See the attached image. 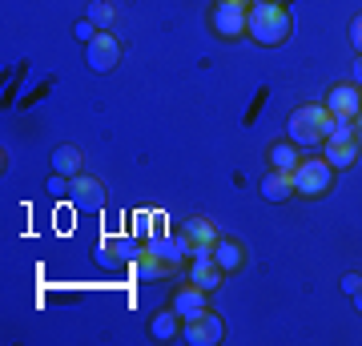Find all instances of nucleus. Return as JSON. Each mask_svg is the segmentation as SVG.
<instances>
[{
  "instance_id": "obj_13",
  "label": "nucleus",
  "mask_w": 362,
  "mask_h": 346,
  "mask_svg": "<svg viewBox=\"0 0 362 346\" xmlns=\"http://www.w3.org/2000/svg\"><path fill=\"white\" fill-rule=\"evenodd\" d=\"M52 173H61V178H81V149L77 145H57V149H52Z\"/></svg>"
},
{
  "instance_id": "obj_12",
  "label": "nucleus",
  "mask_w": 362,
  "mask_h": 346,
  "mask_svg": "<svg viewBox=\"0 0 362 346\" xmlns=\"http://www.w3.org/2000/svg\"><path fill=\"white\" fill-rule=\"evenodd\" d=\"M262 193H266V202H286V197H294V178L282 169H270L262 178Z\"/></svg>"
},
{
  "instance_id": "obj_3",
  "label": "nucleus",
  "mask_w": 362,
  "mask_h": 346,
  "mask_svg": "<svg viewBox=\"0 0 362 346\" xmlns=\"http://www.w3.org/2000/svg\"><path fill=\"white\" fill-rule=\"evenodd\" d=\"M290 178H294L298 197H322V193H330V185H334V169H330L326 157H306V161H298V169Z\"/></svg>"
},
{
  "instance_id": "obj_19",
  "label": "nucleus",
  "mask_w": 362,
  "mask_h": 346,
  "mask_svg": "<svg viewBox=\"0 0 362 346\" xmlns=\"http://www.w3.org/2000/svg\"><path fill=\"white\" fill-rule=\"evenodd\" d=\"M73 193H77L81 202H89V205H101V193H105V185H101V181H93V178H73Z\"/></svg>"
},
{
  "instance_id": "obj_6",
  "label": "nucleus",
  "mask_w": 362,
  "mask_h": 346,
  "mask_svg": "<svg viewBox=\"0 0 362 346\" xmlns=\"http://www.w3.org/2000/svg\"><path fill=\"white\" fill-rule=\"evenodd\" d=\"M246 21H250V8H242V4H214V13H209V28L221 40L246 37Z\"/></svg>"
},
{
  "instance_id": "obj_18",
  "label": "nucleus",
  "mask_w": 362,
  "mask_h": 346,
  "mask_svg": "<svg viewBox=\"0 0 362 346\" xmlns=\"http://www.w3.org/2000/svg\"><path fill=\"white\" fill-rule=\"evenodd\" d=\"M85 21H93V25L101 28H113V21H117V8L109 4V0H89V8H85Z\"/></svg>"
},
{
  "instance_id": "obj_9",
  "label": "nucleus",
  "mask_w": 362,
  "mask_h": 346,
  "mask_svg": "<svg viewBox=\"0 0 362 346\" xmlns=\"http://www.w3.org/2000/svg\"><path fill=\"white\" fill-rule=\"evenodd\" d=\"M221 278H226V270L214 262V254H197V258H189V282L194 286H202V290H218L221 286Z\"/></svg>"
},
{
  "instance_id": "obj_22",
  "label": "nucleus",
  "mask_w": 362,
  "mask_h": 346,
  "mask_svg": "<svg viewBox=\"0 0 362 346\" xmlns=\"http://www.w3.org/2000/svg\"><path fill=\"white\" fill-rule=\"evenodd\" d=\"M342 290H346V294L354 298V294L362 290V274H346V278H342Z\"/></svg>"
},
{
  "instance_id": "obj_5",
  "label": "nucleus",
  "mask_w": 362,
  "mask_h": 346,
  "mask_svg": "<svg viewBox=\"0 0 362 346\" xmlns=\"http://www.w3.org/2000/svg\"><path fill=\"white\" fill-rule=\"evenodd\" d=\"M85 61H89L93 73H113L117 64H121V40L105 28V33H97V37L85 45Z\"/></svg>"
},
{
  "instance_id": "obj_10",
  "label": "nucleus",
  "mask_w": 362,
  "mask_h": 346,
  "mask_svg": "<svg viewBox=\"0 0 362 346\" xmlns=\"http://www.w3.org/2000/svg\"><path fill=\"white\" fill-rule=\"evenodd\" d=\"M173 310L181 314V322L194 318V314H202V310H206V290L189 282L185 290H177V294H173Z\"/></svg>"
},
{
  "instance_id": "obj_2",
  "label": "nucleus",
  "mask_w": 362,
  "mask_h": 346,
  "mask_svg": "<svg viewBox=\"0 0 362 346\" xmlns=\"http://www.w3.org/2000/svg\"><path fill=\"white\" fill-rule=\"evenodd\" d=\"M246 37H254L262 49H278L290 40V13L282 4H250V21H246Z\"/></svg>"
},
{
  "instance_id": "obj_15",
  "label": "nucleus",
  "mask_w": 362,
  "mask_h": 346,
  "mask_svg": "<svg viewBox=\"0 0 362 346\" xmlns=\"http://www.w3.org/2000/svg\"><path fill=\"white\" fill-rule=\"evenodd\" d=\"M177 322H181V314H177L173 306H169V310H157L153 318H149V334H153L157 342H169V338H177V330H181Z\"/></svg>"
},
{
  "instance_id": "obj_7",
  "label": "nucleus",
  "mask_w": 362,
  "mask_h": 346,
  "mask_svg": "<svg viewBox=\"0 0 362 346\" xmlns=\"http://www.w3.org/2000/svg\"><path fill=\"white\" fill-rule=\"evenodd\" d=\"M181 233L194 242V250H189V258H197V254H214V246H218V226L209 218H189V221H181Z\"/></svg>"
},
{
  "instance_id": "obj_24",
  "label": "nucleus",
  "mask_w": 362,
  "mask_h": 346,
  "mask_svg": "<svg viewBox=\"0 0 362 346\" xmlns=\"http://www.w3.org/2000/svg\"><path fill=\"white\" fill-rule=\"evenodd\" d=\"M354 73H358V81H362V52H358V61H354Z\"/></svg>"
},
{
  "instance_id": "obj_27",
  "label": "nucleus",
  "mask_w": 362,
  "mask_h": 346,
  "mask_svg": "<svg viewBox=\"0 0 362 346\" xmlns=\"http://www.w3.org/2000/svg\"><path fill=\"white\" fill-rule=\"evenodd\" d=\"M250 4H270V0H250Z\"/></svg>"
},
{
  "instance_id": "obj_21",
  "label": "nucleus",
  "mask_w": 362,
  "mask_h": 346,
  "mask_svg": "<svg viewBox=\"0 0 362 346\" xmlns=\"http://www.w3.org/2000/svg\"><path fill=\"white\" fill-rule=\"evenodd\" d=\"M350 45H354V49L362 52V13L354 16V21H350Z\"/></svg>"
},
{
  "instance_id": "obj_1",
  "label": "nucleus",
  "mask_w": 362,
  "mask_h": 346,
  "mask_svg": "<svg viewBox=\"0 0 362 346\" xmlns=\"http://www.w3.org/2000/svg\"><path fill=\"white\" fill-rule=\"evenodd\" d=\"M330 125H334V113L326 105H302V109L290 113L286 133H290V142L298 149H314V145H322L330 137Z\"/></svg>"
},
{
  "instance_id": "obj_11",
  "label": "nucleus",
  "mask_w": 362,
  "mask_h": 346,
  "mask_svg": "<svg viewBox=\"0 0 362 346\" xmlns=\"http://www.w3.org/2000/svg\"><path fill=\"white\" fill-rule=\"evenodd\" d=\"M214 262H218L226 274H233V270H242V262H246V250H242V242H233V238H218Z\"/></svg>"
},
{
  "instance_id": "obj_4",
  "label": "nucleus",
  "mask_w": 362,
  "mask_h": 346,
  "mask_svg": "<svg viewBox=\"0 0 362 346\" xmlns=\"http://www.w3.org/2000/svg\"><path fill=\"white\" fill-rule=\"evenodd\" d=\"M221 334H226V322H221V314H214V310H202V314H194V318H185V326H181V338L189 346H218Z\"/></svg>"
},
{
  "instance_id": "obj_20",
  "label": "nucleus",
  "mask_w": 362,
  "mask_h": 346,
  "mask_svg": "<svg viewBox=\"0 0 362 346\" xmlns=\"http://www.w3.org/2000/svg\"><path fill=\"white\" fill-rule=\"evenodd\" d=\"M97 33H101V28L93 25V21H77V25H73V37H77V40H85V45H89V40L97 37Z\"/></svg>"
},
{
  "instance_id": "obj_17",
  "label": "nucleus",
  "mask_w": 362,
  "mask_h": 346,
  "mask_svg": "<svg viewBox=\"0 0 362 346\" xmlns=\"http://www.w3.org/2000/svg\"><path fill=\"white\" fill-rule=\"evenodd\" d=\"M270 161H274V169L294 173V169H298V145H294V142H278V145L270 149Z\"/></svg>"
},
{
  "instance_id": "obj_8",
  "label": "nucleus",
  "mask_w": 362,
  "mask_h": 346,
  "mask_svg": "<svg viewBox=\"0 0 362 346\" xmlns=\"http://www.w3.org/2000/svg\"><path fill=\"white\" fill-rule=\"evenodd\" d=\"M322 105L334 117H358L362 113V89L358 85H334V89L326 93Z\"/></svg>"
},
{
  "instance_id": "obj_14",
  "label": "nucleus",
  "mask_w": 362,
  "mask_h": 346,
  "mask_svg": "<svg viewBox=\"0 0 362 346\" xmlns=\"http://www.w3.org/2000/svg\"><path fill=\"white\" fill-rule=\"evenodd\" d=\"M169 270H173V266H169V262H161V258H153L149 250H141V254L133 258V274H137L141 282H157V278H165Z\"/></svg>"
},
{
  "instance_id": "obj_23",
  "label": "nucleus",
  "mask_w": 362,
  "mask_h": 346,
  "mask_svg": "<svg viewBox=\"0 0 362 346\" xmlns=\"http://www.w3.org/2000/svg\"><path fill=\"white\" fill-rule=\"evenodd\" d=\"M218 4H242V8H250V0H218Z\"/></svg>"
},
{
  "instance_id": "obj_26",
  "label": "nucleus",
  "mask_w": 362,
  "mask_h": 346,
  "mask_svg": "<svg viewBox=\"0 0 362 346\" xmlns=\"http://www.w3.org/2000/svg\"><path fill=\"white\" fill-rule=\"evenodd\" d=\"M354 129H362V113H358V117H354Z\"/></svg>"
},
{
  "instance_id": "obj_25",
  "label": "nucleus",
  "mask_w": 362,
  "mask_h": 346,
  "mask_svg": "<svg viewBox=\"0 0 362 346\" xmlns=\"http://www.w3.org/2000/svg\"><path fill=\"white\" fill-rule=\"evenodd\" d=\"M354 306H358V310H362V290H358V294H354Z\"/></svg>"
},
{
  "instance_id": "obj_16",
  "label": "nucleus",
  "mask_w": 362,
  "mask_h": 346,
  "mask_svg": "<svg viewBox=\"0 0 362 346\" xmlns=\"http://www.w3.org/2000/svg\"><path fill=\"white\" fill-rule=\"evenodd\" d=\"M326 161L330 169H350L358 161V142H326Z\"/></svg>"
}]
</instances>
